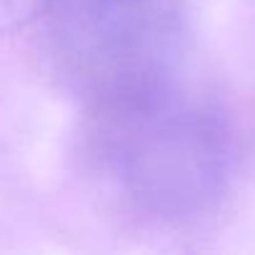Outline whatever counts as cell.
<instances>
[{
    "label": "cell",
    "mask_w": 255,
    "mask_h": 255,
    "mask_svg": "<svg viewBox=\"0 0 255 255\" xmlns=\"http://www.w3.org/2000/svg\"><path fill=\"white\" fill-rule=\"evenodd\" d=\"M60 70L93 115L178 88L188 48L180 0H50Z\"/></svg>",
    "instance_id": "7a4b0ae2"
},
{
    "label": "cell",
    "mask_w": 255,
    "mask_h": 255,
    "mask_svg": "<svg viewBox=\"0 0 255 255\" xmlns=\"http://www.w3.org/2000/svg\"><path fill=\"white\" fill-rule=\"evenodd\" d=\"M50 0H0V35H10L45 13Z\"/></svg>",
    "instance_id": "3957f363"
},
{
    "label": "cell",
    "mask_w": 255,
    "mask_h": 255,
    "mask_svg": "<svg viewBox=\"0 0 255 255\" xmlns=\"http://www.w3.org/2000/svg\"><path fill=\"white\" fill-rule=\"evenodd\" d=\"M95 120L110 178L135 210L185 218L223 190L233 160L230 130L218 110L180 88Z\"/></svg>",
    "instance_id": "6da1fadb"
}]
</instances>
